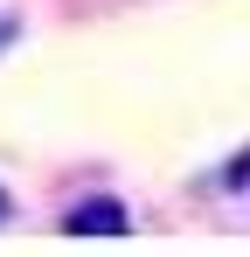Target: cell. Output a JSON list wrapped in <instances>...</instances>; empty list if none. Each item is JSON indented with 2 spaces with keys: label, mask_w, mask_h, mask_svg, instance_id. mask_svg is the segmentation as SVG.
I'll use <instances>...</instances> for the list:
<instances>
[{
  "label": "cell",
  "mask_w": 250,
  "mask_h": 257,
  "mask_svg": "<svg viewBox=\"0 0 250 257\" xmlns=\"http://www.w3.org/2000/svg\"><path fill=\"white\" fill-rule=\"evenodd\" d=\"M70 229H77V236H97V229H104V236H111V229H125V209L118 202H83V209L70 215Z\"/></svg>",
  "instance_id": "obj_1"
},
{
  "label": "cell",
  "mask_w": 250,
  "mask_h": 257,
  "mask_svg": "<svg viewBox=\"0 0 250 257\" xmlns=\"http://www.w3.org/2000/svg\"><path fill=\"white\" fill-rule=\"evenodd\" d=\"M0 215H7V195H0Z\"/></svg>",
  "instance_id": "obj_2"
}]
</instances>
